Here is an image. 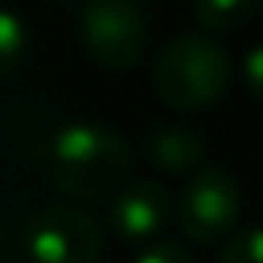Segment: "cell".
Wrapping results in <instances>:
<instances>
[{
    "mask_svg": "<svg viewBox=\"0 0 263 263\" xmlns=\"http://www.w3.org/2000/svg\"><path fill=\"white\" fill-rule=\"evenodd\" d=\"M80 31L86 49L114 70H123L141 59L144 15L135 0H86Z\"/></svg>",
    "mask_w": 263,
    "mask_h": 263,
    "instance_id": "obj_4",
    "label": "cell"
},
{
    "mask_svg": "<svg viewBox=\"0 0 263 263\" xmlns=\"http://www.w3.org/2000/svg\"><path fill=\"white\" fill-rule=\"evenodd\" d=\"M205 156V147H202V138L193 135L190 129H162L150 138V159L172 172V175H184V172H193L199 168Z\"/></svg>",
    "mask_w": 263,
    "mask_h": 263,
    "instance_id": "obj_7",
    "label": "cell"
},
{
    "mask_svg": "<svg viewBox=\"0 0 263 263\" xmlns=\"http://www.w3.org/2000/svg\"><path fill=\"white\" fill-rule=\"evenodd\" d=\"M172 214L168 193L153 181H138L126 190H120L110 202V230L120 239L129 242H147L153 239Z\"/></svg>",
    "mask_w": 263,
    "mask_h": 263,
    "instance_id": "obj_6",
    "label": "cell"
},
{
    "mask_svg": "<svg viewBox=\"0 0 263 263\" xmlns=\"http://www.w3.org/2000/svg\"><path fill=\"white\" fill-rule=\"evenodd\" d=\"M135 263H193V260H190V254L181 245H175V242H156V245L144 248Z\"/></svg>",
    "mask_w": 263,
    "mask_h": 263,
    "instance_id": "obj_11",
    "label": "cell"
},
{
    "mask_svg": "<svg viewBox=\"0 0 263 263\" xmlns=\"http://www.w3.org/2000/svg\"><path fill=\"white\" fill-rule=\"evenodd\" d=\"M242 211L236 181L220 168H202L181 196V227L193 242L223 239Z\"/></svg>",
    "mask_w": 263,
    "mask_h": 263,
    "instance_id": "obj_5",
    "label": "cell"
},
{
    "mask_svg": "<svg viewBox=\"0 0 263 263\" xmlns=\"http://www.w3.org/2000/svg\"><path fill=\"white\" fill-rule=\"evenodd\" d=\"M260 9H263V0H260Z\"/></svg>",
    "mask_w": 263,
    "mask_h": 263,
    "instance_id": "obj_13",
    "label": "cell"
},
{
    "mask_svg": "<svg viewBox=\"0 0 263 263\" xmlns=\"http://www.w3.org/2000/svg\"><path fill=\"white\" fill-rule=\"evenodd\" d=\"M25 251L34 263H98L101 230L89 211L52 205L28 223Z\"/></svg>",
    "mask_w": 263,
    "mask_h": 263,
    "instance_id": "obj_3",
    "label": "cell"
},
{
    "mask_svg": "<svg viewBox=\"0 0 263 263\" xmlns=\"http://www.w3.org/2000/svg\"><path fill=\"white\" fill-rule=\"evenodd\" d=\"M254 0H196V18L211 31H230L245 22Z\"/></svg>",
    "mask_w": 263,
    "mask_h": 263,
    "instance_id": "obj_9",
    "label": "cell"
},
{
    "mask_svg": "<svg viewBox=\"0 0 263 263\" xmlns=\"http://www.w3.org/2000/svg\"><path fill=\"white\" fill-rule=\"evenodd\" d=\"M230 83V55L202 34L178 37L156 65V92L168 107L196 110L223 95Z\"/></svg>",
    "mask_w": 263,
    "mask_h": 263,
    "instance_id": "obj_2",
    "label": "cell"
},
{
    "mask_svg": "<svg viewBox=\"0 0 263 263\" xmlns=\"http://www.w3.org/2000/svg\"><path fill=\"white\" fill-rule=\"evenodd\" d=\"M129 172V147L117 132L95 123H67L52 138V178L73 199L117 193Z\"/></svg>",
    "mask_w": 263,
    "mask_h": 263,
    "instance_id": "obj_1",
    "label": "cell"
},
{
    "mask_svg": "<svg viewBox=\"0 0 263 263\" xmlns=\"http://www.w3.org/2000/svg\"><path fill=\"white\" fill-rule=\"evenodd\" d=\"M220 263H263V227H251L230 236V242L220 251Z\"/></svg>",
    "mask_w": 263,
    "mask_h": 263,
    "instance_id": "obj_10",
    "label": "cell"
},
{
    "mask_svg": "<svg viewBox=\"0 0 263 263\" xmlns=\"http://www.w3.org/2000/svg\"><path fill=\"white\" fill-rule=\"evenodd\" d=\"M245 83L257 98H263V43L245 55Z\"/></svg>",
    "mask_w": 263,
    "mask_h": 263,
    "instance_id": "obj_12",
    "label": "cell"
},
{
    "mask_svg": "<svg viewBox=\"0 0 263 263\" xmlns=\"http://www.w3.org/2000/svg\"><path fill=\"white\" fill-rule=\"evenodd\" d=\"M25 46H28L25 22L15 12L0 9V80L15 70V65L25 55Z\"/></svg>",
    "mask_w": 263,
    "mask_h": 263,
    "instance_id": "obj_8",
    "label": "cell"
}]
</instances>
